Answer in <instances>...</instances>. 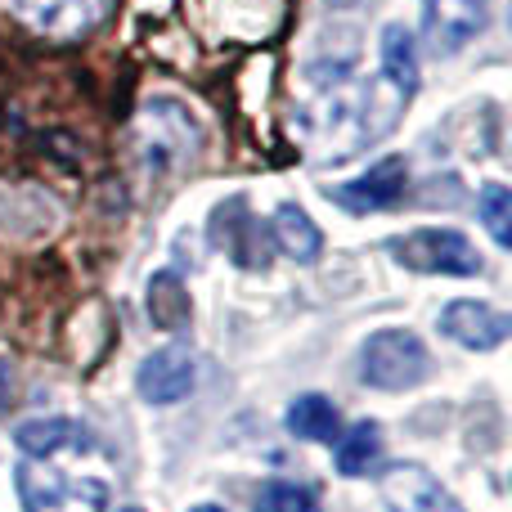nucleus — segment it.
Masks as SVG:
<instances>
[{
    "label": "nucleus",
    "mask_w": 512,
    "mask_h": 512,
    "mask_svg": "<svg viewBox=\"0 0 512 512\" xmlns=\"http://www.w3.org/2000/svg\"><path fill=\"white\" fill-rule=\"evenodd\" d=\"M405 185H409V158L405 153H387V158H378L364 176L337 185L328 198H333L337 207H346L351 216H369V212L396 207L400 198H405Z\"/></svg>",
    "instance_id": "nucleus-5"
},
{
    "label": "nucleus",
    "mask_w": 512,
    "mask_h": 512,
    "mask_svg": "<svg viewBox=\"0 0 512 512\" xmlns=\"http://www.w3.org/2000/svg\"><path fill=\"white\" fill-rule=\"evenodd\" d=\"M212 239L243 270H265L270 265V234L261 230V221L248 212L243 198H230L212 212Z\"/></svg>",
    "instance_id": "nucleus-6"
},
{
    "label": "nucleus",
    "mask_w": 512,
    "mask_h": 512,
    "mask_svg": "<svg viewBox=\"0 0 512 512\" xmlns=\"http://www.w3.org/2000/svg\"><path fill=\"white\" fill-rule=\"evenodd\" d=\"M378 454H382V427L373 423V418H364V423H355L351 432L337 441V472H342V477H364Z\"/></svg>",
    "instance_id": "nucleus-16"
},
{
    "label": "nucleus",
    "mask_w": 512,
    "mask_h": 512,
    "mask_svg": "<svg viewBox=\"0 0 512 512\" xmlns=\"http://www.w3.org/2000/svg\"><path fill=\"white\" fill-rule=\"evenodd\" d=\"M477 212L481 221H486L490 239L499 243V248H512V194L504 185H486L477 198Z\"/></svg>",
    "instance_id": "nucleus-19"
},
{
    "label": "nucleus",
    "mask_w": 512,
    "mask_h": 512,
    "mask_svg": "<svg viewBox=\"0 0 512 512\" xmlns=\"http://www.w3.org/2000/svg\"><path fill=\"white\" fill-rule=\"evenodd\" d=\"M194 512H225V508H216V504H203V508H194Z\"/></svg>",
    "instance_id": "nucleus-21"
},
{
    "label": "nucleus",
    "mask_w": 512,
    "mask_h": 512,
    "mask_svg": "<svg viewBox=\"0 0 512 512\" xmlns=\"http://www.w3.org/2000/svg\"><path fill=\"white\" fill-rule=\"evenodd\" d=\"M14 445L27 459H50L59 450H90V432L72 418H32V423L14 427Z\"/></svg>",
    "instance_id": "nucleus-11"
},
{
    "label": "nucleus",
    "mask_w": 512,
    "mask_h": 512,
    "mask_svg": "<svg viewBox=\"0 0 512 512\" xmlns=\"http://www.w3.org/2000/svg\"><path fill=\"white\" fill-rule=\"evenodd\" d=\"M382 77L400 90L405 99L418 95V54H414V36L405 23H387L382 27Z\"/></svg>",
    "instance_id": "nucleus-14"
},
{
    "label": "nucleus",
    "mask_w": 512,
    "mask_h": 512,
    "mask_svg": "<svg viewBox=\"0 0 512 512\" xmlns=\"http://www.w3.org/2000/svg\"><path fill=\"white\" fill-rule=\"evenodd\" d=\"M337 5H360V0H337Z\"/></svg>",
    "instance_id": "nucleus-22"
},
{
    "label": "nucleus",
    "mask_w": 512,
    "mask_h": 512,
    "mask_svg": "<svg viewBox=\"0 0 512 512\" xmlns=\"http://www.w3.org/2000/svg\"><path fill=\"white\" fill-rule=\"evenodd\" d=\"M387 256L414 274H459V279H472V274L486 270L477 243L463 230H441V225L387 239Z\"/></svg>",
    "instance_id": "nucleus-1"
},
{
    "label": "nucleus",
    "mask_w": 512,
    "mask_h": 512,
    "mask_svg": "<svg viewBox=\"0 0 512 512\" xmlns=\"http://www.w3.org/2000/svg\"><path fill=\"white\" fill-rule=\"evenodd\" d=\"M256 512H319V499L310 486H297V481H265L256 490Z\"/></svg>",
    "instance_id": "nucleus-18"
},
{
    "label": "nucleus",
    "mask_w": 512,
    "mask_h": 512,
    "mask_svg": "<svg viewBox=\"0 0 512 512\" xmlns=\"http://www.w3.org/2000/svg\"><path fill=\"white\" fill-rule=\"evenodd\" d=\"M288 432L301 441H337L342 436V414L328 396H297L288 405Z\"/></svg>",
    "instance_id": "nucleus-15"
},
{
    "label": "nucleus",
    "mask_w": 512,
    "mask_h": 512,
    "mask_svg": "<svg viewBox=\"0 0 512 512\" xmlns=\"http://www.w3.org/2000/svg\"><path fill=\"white\" fill-rule=\"evenodd\" d=\"M126 512H140V508H126Z\"/></svg>",
    "instance_id": "nucleus-23"
},
{
    "label": "nucleus",
    "mask_w": 512,
    "mask_h": 512,
    "mask_svg": "<svg viewBox=\"0 0 512 512\" xmlns=\"http://www.w3.org/2000/svg\"><path fill=\"white\" fill-rule=\"evenodd\" d=\"M270 243L283 256H292L297 265L319 261V252H324V234H319V225L310 221L306 207H297V203H279V207H274Z\"/></svg>",
    "instance_id": "nucleus-12"
},
{
    "label": "nucleus",
    "mask_w": 512,
    "mask_h": 512,
    "mask_svg": "<svg viewBox=\"0 0 512 512\" xmlns=\"http://www.w3.org/2000/svg\"><path fill=\"white\" fill-rule=\"evenodd\" d=\"M198 382V364L189 346H162V351L144 355L140 369H135V387L149 405H176L194 391Z\"/></svg>",
    "instance_id": "nucleus-7"
},
{
    "label": "nucleus",
    "mask_w": 512,
    "mask_h": 512,
    "mask_svg": "<svg viewBox=\"0 0 512 512\" xmlns=\"http://www.w3.org/2000/svg\"><path fill=\"white\" fill-rule=\"evenodd\" d=\"M9 400H14V369H9V360L0 355V414L9 409Z\"/></svg>",
    "instance_id": "nucleus-20"
},
{
    "label": "nucleus",
    "mask_w": 512,
    "mask_h": 512,
    "mask_svg": "<svg viewBox=\"0 0 512 512\" xmlns=\"http://www.w3.org/2000/svg\"><path fill=\"white\" fill-rule=\"evenodd\" d=\"M382 499L391 512H463L459 499L418 463H391L382 472Z\"/></svg>",
    "instance_id": "nucleus-8"
},
{
    "label": "nucleus",
    "mask_w": 512,
    "mask_h": 512,
    "mask_svg": "<svg viewBox=\"0 0 512 512\" xmlns=\"http://www.w3.org/2000/svg\"><path fill=\"white\" fill-rule=\"evenodd\" d=\"M18 490H23L27 512H41V508L63 504V490H68V481H63L54 468H41V463H23V468H18Z\"/></svg>",
    "instance_id": "nucleus-17"
},
{
    "label": "nucleus",
    "mask_w": 512,
    "mask_h": 512,
    "mask_svg": "<svg viewBox=\"0 0 512 512\" xmlns=\"http://www.w3.org/2000/svg\"><path fill=\"white\" fill-rule=\"evenodd\" d=\"M14 5L45 36H81L108 14V0H14Z\"/></svg>",
    "instance_id": "nucleus-10"
},
{
    "label": "nucleus",
    "mask_w": 512,
    "mask_h": 512,
    "mask_svg": "<svg viewBox=\"0 0 512 512\" xmlns=\"http://www.w3.org/2000/svg\"><path fill=\"white\" fill-rule=\"evenodd\" d=\"M441 333L450 337V342L468 346V351H495V346H504V337L512 333V319L504 310L486 306V301L459 297L441 310Z\"/></svg>",
    "instance_id": "nucleus-9"
},
{
    "label": "nucleus",
    "mask_w": 512,
    "mask_h": 512,
    "mask_svg": "<svg viewBox=\"0 0 512 512\" xmlns=\"http://www.w3.org/2000/svg\"><path fill=\"white\" fill-rule=\"evenodd\" d=\"M427 369H432V355H427L423 337L409 333V328H378L360 346V378L373 391L418 387L427 378Z\"/></svg>",
    "instance_id": "nucleus-2"
},
{
    "label": "nucleus",
    "mask_w": 512,
    "mask_h": 512,
    "mask_svg": "<svg viewBox=\"0 0 512 512\" xmlns=\"http://www.w3.org/2000/svg\"><path fill=\"white\" fill-rule=\"evenodd\" d=\"M149 319L162 333H180L194 319V301H189V288L176 270H158L149 279Z\"/></svg>",
    "instance_id": "nucleus-13"
},
{
    "label": "nucleus",
    "mask_w": 512,
    "mask_h": 512,
    "mask_svg": "<svg viewBox=\"0 0 512 512\" xmlns=\"http://www.w3.org/2000/svg\"><path fill=\"white\" fill-rule=\"evenodd\" d=\"M198 144H203V131H198V117L189 113L180 99H149L140 113V153L144 167L153 176H162L167 167L194 158Z\"/></svg>",
    "instance_id": "nucleus-3"
},
{
    "label": "nucleus",
    "mask_w": 512,
    "mask_h": 512,
    "mask_svg": "<svg viewBox=\"0 0 512 512\" xmlns=\"http://www.w3.org/2000/svg\"><path fill=\"white\" fill-rule=\"evenodd\" d=\"M490 27L486 0H423V45L436 59L468 50Z\"/></svg>",
    "instance_id": "nucleus-4"
}]
</instances>
